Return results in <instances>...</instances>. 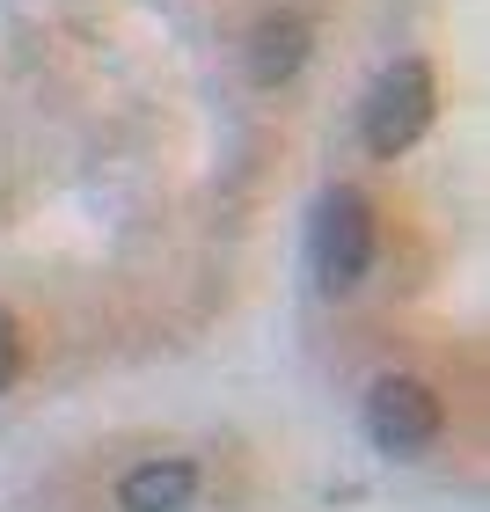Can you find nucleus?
<instances>
[{"mask_svg": "<svg viewBox=\"0 0 490 512\" xmlns=\"http://www.w3.org/2000/svg\"><path fill=\"white\" fill-rule=\"evenodd\" d=\"M308 264H315L322 293H352L373 271V213H366V198L352 191V183L322 191L315 220H308Z\"/></svg>", "mask_w": 490, "mask_h": 512, "instance_id": "f257e3e1", "label": "nucleus"}, {"mask_svg": "<svg viewBox=\"0 0 490 512\" xmlns=\"http://www.w3.org/2000/svg\"><path fill=\"white\" fill-rule=\"evenodd\" d=\"M432 125V66L425 59H395L381 81H373V96L359 110V132H366V147L395 161V154H410L417 139H425Z\"/></svg>", "mask_w": 490, "mask_h": 512, "instance_id": "f03ea898", "label": "nucleus"}, {"mask_svg": "<svg viewBox=\"0 0 490 512\" xmlns=\"http://www.w3.org/2000/svg\"><path fill=\"white\" fill-rule=\"evenodd\" d=\"M308 44L315 37H308V22H300V15H264V22H256V37H249V74L264 88H278L300 59H308Z\"/></svg>", "mask_w": 490, "mask_h": 512, "instance_id": "39448f33", "label": "nucleus"}, {"mask_svg": "<svg viewBox=\"0 0 490 512\" xmlns=\"http://www.w3.org/2000/svg\"><path fill=\"white\" fill-rule=\"evenodd\" d=\"M15 374H22V337H15V322L0 315V388H15Z\"/></svg>", "mask_w": 490, "mask_h": 512, "instance_id": "423d86ee", "label": "nucleus"}, {"mask_svg": "<svg viewBox=\"0 0 490 512\" xmlns=\"http://www.w3.org/2000/svg\"><path fill=\"white\" fill-rule=\"evenodd\" d=\"M191 498H198V469L191 461H139V469L118 483L125 512H183Z\"/></svg>", "mask_w": 490, "mask_h": 512, "instance_id": "20e7f679", "label": "nucleus"}, {"mask_svg": "<svg viewBox=\"0 0 490 512\" xmlns=\"http://www.w3.org/2000/svg\"><path fill=\"white\" fill-rule=\"evenodd\" d=\"M366 432H373V447H388V454L432 447V439H439V395L425 381H410V374L373 381L366 388Z\"/></svg>", "mask_w": 490, "mask_h": 512, "instance_id": "7ed1b4c3", "label": "nucleus"}]
</instances>
